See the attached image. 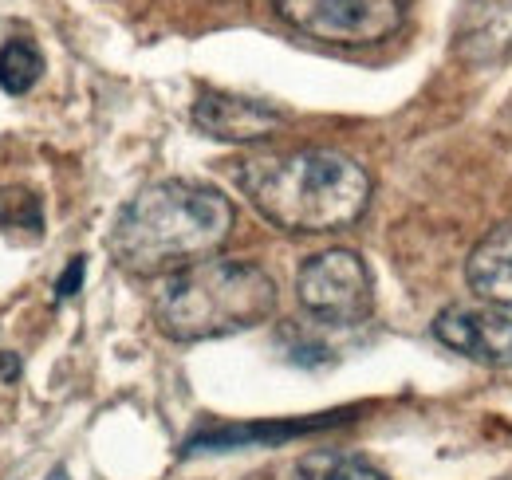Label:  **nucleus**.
I'll list each match as a JSON object with an SVG mask.
<instances>
[{
	"label": "nucleus",
	"mask_w": 512,
	"mask_h": 480,
	"mask_svg": "<svg viewBox=\"0 0 512 480\" xmlns=\"http://www.w3.org/2000/svg\"><path fill=\"white\" fill-rule=\"evenodd\" d=\"M233 178L268 225L304 237L351 229L371 201V174L323 146L241 158Z\"/></svg>",
	"instance_id": "1"
},
{
	"label": "nucleus",
	"mask_w": 512,
	"mask_h": 480,
	"mask_svg": "<svg viewBox=\"0 0 512 480\" xmlns=\"http://www.w3.org/2000/svg\"><path fill=\"white\" fill-rule=\"evenodd\" d=\"M233 233V201L201 181H154L123 205L111 256L130 276H174L209 260Z\"/></svg>",
	"instance_id": "2"
},
{
	"label": "nucleus",
	"mask_w": 512,
	"mask_h": 480,
	"mask_svg": "<svg viewBox=\"0 0 512 480\" xmlns=\"http://www.w3.org/2000/svg\"><path fill=\"white\" fill-rule=\"evenodd\" d=\"M276 300V280L260 264L209 256L162 280L154 319L174 343H205L268 323Z\"/></svg>",
	"instance_id": "3"
},
{
	"label": "nucleus",
	"mask_w": 512,
	"mask_h": 480,
	"mask_svg": "<svg viewBox=\"0 0 512 480\" xmlns=\"http://www.w3.org/2000/svg\"><path fill=\"white\" fill-rule=\"evenodd\" d=\"M406 4L410 0H272L284 24L335 48L383 44L402 28Z\"/></svg>",
	"instance_id": "4"
},
{
	"label": "nucleus",
	"mask_w": 512,
	"mask_h": 480,
	"mask_svg": "<svg viewBox=\"0 0 512 480\" xmlns=\"http://www.w3.org/2000/svg\"><path fill=\"white\" fill-rule=\"evenodd\" d=\"M296 296L304 303V311L316 315L320 323L355 327L371 315L375 288H371V272L359 252L327 248V252H316L312 260H304L296 276Z\"/></svg>",
	"instance_id": "5"
},
{
	"label": "nucleus",
	"mask_w": 512,
	"mask_h": 480,
	"mask_svg": "<svg viewBox=\"0 0 512 480\" xmlns=\"http://www.w3.org/2000/svg\"><path fill=\"white\" fill-rule=\"evenodd\" d=\"M438 343L481 366H512V319L493 307H473V303H449L434 319Z\"/></svg>",
	"instance_id": "6"
},
{
	"label": "nucleus",
	"mask_w": 512,
	"mask_h": 480,
	"mask_svg": "<svg viewBox=\"0 0 512 480\" xmlns=\"http://www.w3.org/2000/svg\"><path fill=\"white\" fill-rule=\"evenodd\" d=\"M284 122H288L284 111L256 103V99L229 95V91H201L193 103V126L221 142H260Z\"/></svg>",
	"instance_id": "7"
},
{
	"label": "nucleus",
	"mask_w": 512,
	"mask_h": 480,
	"mask_svg": "<svg viewBox=\"0 0 512 480\" xmlns=\"http://www.w3.org/2000/svg\"><path fill=\"white\" fill-rule=\"evenodd\" d=\"M355 410H331V414H312V418H292V421H249V425H213L193 433L182 449V457H197V453H229V449H245V445H284L292 437L304 433H320L327 425L347 421Z\"/></svg>",
	"instance_id": "8"
},
{
	"label": "nucleus",
	"mask_w": 512,
	"mask_h": 480,
	"mask_svg": "<svg viewBox=\"0 0 512 480\" xmlns=\"http://www.w3.org/2000/svg\"><path fill=\"white\" fill-rule=\"evenodd\" d=\"M457 56L469 67H501L512 60V0H465Z\"/></svg>",
	"instance_id": "9"
},
{
	"label": "nucleus",
	"mask_w": 512,
	"mask_h": 480,
	"mask_svg": "<svg viewBox=\"0 0 512 480\" xmlns=\"http://www.w3.org/2000/svg\"><path fill=\"white\" fill-rule=\"evenodd\" d=\"M465 276H469V288L481 300L497 303V307H512V221L493 229L469 252Z\"/></svg>",
	"instance_id": "10"
},
{
	"label": "nucleus",
	"mask_w": 512,
	"mask_h": 480,
	"mask_svg": "<svg viewBox=\"0 0 512 480\" xmlns=\"http://www.w3.org/2000/svg\"><path fill=\"white\" fill-rule=\"evenodd\" d=\"M292 480H386V477L375 465H367L363 457H355V453L316 449V453H304L296 461Z\"/></svg>",
	"instance_id": "11"
},
{
	"label": "nucleus",
	"mask_w": 512,
	"mask_h": 480,
	"mask_svg": "<svg viewBox=\"0 0 512 480\" xmlns=\"http://www.w3.org/2000/svg\"><path fill=\"white\" fill-rule=\"evenodd\" d=\"M40 75H44V52L32 40L16 36L0 48V91L4 95H28L40 83Z\"/></svg>",
	"instance_id": "12"
},
{
	"label": "nucleus",
	"mask_w": 512,
	"mask_h": 480,
	"mask_svg": "<svg viewBox=\"0 0 512 480\" xmlns=\"http://www.w3.org/2000/svg\"><path fill=\"white\" fill-rule=\"evenodd\" d=\"M0 225L4 229H32V233H40L44 229L40 197L28 193V189H4L0 193Z\"/></svg>",
	"instance_id": "13"
},
{
	"label": "nucleus",
	"mask_w": 512,
	"mask_h": 480,
	"mask_svg": "<svg viewBox=\"0 0 512 480\" xmlns=\"http://www.w3.org/2000/svg\"><path fill=\"white\" fill-rule=\"evenodd\" d=\"M83 272H87V260H83V256H71V260H67V268H64V276L56 280V300H67V296H75V292H79Z\"/></svg>",
	"instance_id": "14"
},
{
	"label": "nucleus",
	"mask_w": 512,
	"mask_h": 480,
	"mask_svg": "<svg viewBox=\"0 0 512 480\" xmlns=\"http://www.w3.org/2000/svg\"><path fill=\"white\" fill-rule=\"evenodd\" d=\"M16 374H20V359L4 351V355H0V378H16Z\"/></svg>",
	"instance_id": "15"
},
{
	"label": "nucleus",
	"mask_w": 512,
	"mask_h": 480,
	"mask_svg": "<svg viewBox=\"0 0 512 480\" xmlns=\"http://www.w3.org/2000/svg\"><path fill=\"white\" fill-rule=\"evenodd\" d=\"M48 480H71V477H67V469H52V473H48Z\"/></svg>",
	"instance_id": "16"
}]
</instances>
